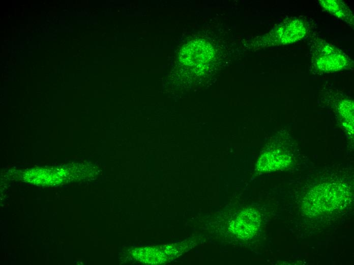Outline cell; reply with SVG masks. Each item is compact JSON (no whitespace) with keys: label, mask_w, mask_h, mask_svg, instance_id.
Instances as JSON below:
<instances>
[{"label":"cell","mask_w":354,"mask_h":265,"mask_svg":"<svg viewBox=\"0 0 354 265\" xmlns=\"http://www.w3.org/2000/svg\"><path fill=\"white\" fill-rule=\"evenodd\" d=\"M311 67L317 73H329L351 69L353 61L339 48L329 43L315 32L309 33Z\"/></svg>","instance_id":"6da1fadb"},{"label":"cell","mask_w":354,"mask_h":265,"mask_svg":"<svg viewBox=\"0 0 354 265\" xmlns=\"http://www.w3.org/2000/svg\"><path fill=\"white\" fill-rule=\"evenodd\" d=\"M318 2L325 11L349 25H353L354 17L352 12L344 2L339 0H320Z\"/></svg>","instance_id":"3957f363"},{"label":"cell","mask_w":354,"mask_h":265,"mask_svg":"<svg viewBox=\"0 0 354 265\" xmlns=\"http://www.w3.org/2000/svg\"><path fill=\"white\" fill-rule=\"evenodd\" d=\"M311 31V22L307 18H289L277 25L267 35L263 43L269 46L288 45L302 40Z\"/></svg>","instance_id":"7a4b0ae2"}]
</instances>
